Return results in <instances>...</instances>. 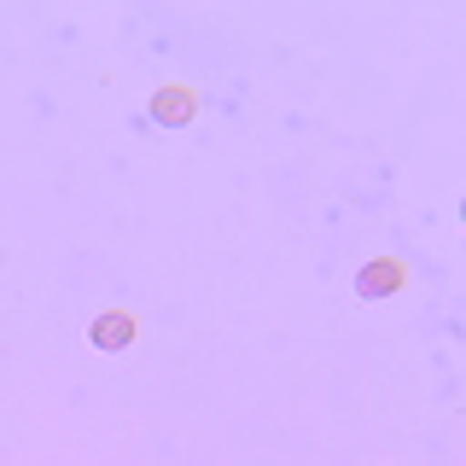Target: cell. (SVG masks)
I'll return each mask as SVG.
<instances>
[{
    "mask_svg": "<svg viewBox=\"0 0 466 466\" xmlns=\"http://www.w3.org/2000/svg\"><path fill=\"white\" fill-rule=\"evenodd\" d=\"M128 339H135V320H128L123 309H111V315L94 320V344H99V350H123Z\"/></svg>",
    "mask_w": 466,
    "mask_h": 466,
    "instance_id": "1",
    "label": "cell"
},
{
    "mask_svg": "<svg viewBox=\"0 0 466 466\" xmlns=\"http://www.w3.org/2000/svg\"><path fill=\"white\" fill-rule=\"evenodd\" d=\"M193 111H198V99L187 94V87H164V94H157V106H152L157 123H187Z\"/></svg>",
    "mask_w": 466,
    "mask_h": 466,
    "instance_id": "2",
    "label": "cell"
}]
</instances>
